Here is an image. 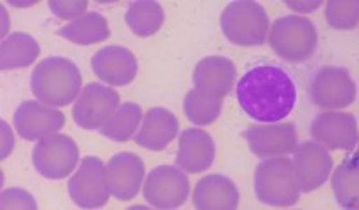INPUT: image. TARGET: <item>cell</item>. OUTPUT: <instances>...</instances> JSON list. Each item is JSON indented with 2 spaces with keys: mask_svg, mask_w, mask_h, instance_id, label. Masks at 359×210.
<instances>
[{
  "mask_svg": "<svg viewBox=\"0 0 359 210\" xmlns=\"http://www.w3.org/2000/svg\"><path fill=\"white\" fill-rule=\"evenodd\" d=\"M236 78V66L229 58H223V56L203 58L192 74V81L198 92L219 101L232 92Z\"/></svg>",
  "mask_w": 359,
  "mask_h": 210,
  "instance_id": "17",
  "label": "cell"
},
{
  "mask_svg": "<svg viewBox=\"0 0 359 210\" xmlns=\"http://www.w3.org/2000/svg\"><path fill=\"white\" fill-rule=\"evenodd\" d=\"M216 157V144L212 136L203 130L189 128L182 132L178 140L176 164L185 173L196 174L207 171Z\"/></svg>",
  "mask_w": 359,
  "mask_h": 210,
  "instance_id": "18",
  "label": "cell"
},
{
  "mask_svg": "<svg viewBox=\"0 0 359 210\" xmlns=\"http://www.w3.org/2000/svg\"><path fill=\"white\" fill-rule=\"evenodd\" d=\"M291 160L294 181L300 192H313L322 187L332 171V158L325 148L316 142H304L297 146Z\"/></svg>",
  "mask_w": 359,
  "mask_h": 210,
  "instance_id": "11",
  "label": "cell"
},
{
  "mask_svg": "<svg viewBox=\"0 0 359 210\" xmlns=\"http://www.w3.org/2000/svg\"><path fill=\"white\" fill-rule=\"evenodd\" d=\"M0 205H2V209H38L33 196L27 190L22 189H6L2 196H0Z\"/></svg>",
  "mask_w": 359,
  "mask_h": 210,
  "instance_id": "29",
  "label": "cell"
},
{
  "mask_svg": "<svg viewBox=\"0 0 359 210\" xmlns=\"http://www.w3.org/2000/svg\"><path fill=\"white\" fill-rule=\"evenodd\" d=\"M33 164L43 178L63 180L79 164L78 144L62 133H50L33 149Z\"/></svg>",
  "mask_w": 359,
  "mask_h": 210,
  "instance_id": "6",
  "label": "cell"
},
{
  "mask_svg": "<svg viewBox=\"0 0 359 210\" xmlns=\"http://www.w3.org/2000/svg\"><path fill=\"white\" fill-rule=\"evenodd\" d=\"M70 200L81 209H101L110 198L107 165L97 157H85L69 180Z\"/></svg>",
  "mask_w": 359,
  "mask_h": 210,
  "instance_id": "7",
  "label": "cell"
},
{
  "mask_svg": "<svg viewBox=\"0 0 359 210\" xmlns=\"http://www.w3.org/2000/svg\"><path fill=\"white\" fill-rule=\"evenodd\" d=\"M309 94L313 103L322 110H339L355 101V83L348 70L323 66L313 78Z\"/></svg>",
  "mask_w": 359,
  "mask_h": 210,
  "instance_id": "9",
  "label": "cell"
},
{
  "mask_svg": "<svg viewBox=\"0 0 359 210\" xmlns=\"http://www.w3.org/2000/svg\"><path fill=\"white\" fill-rule=\"evenodd\" d=\"M178 119L165 108H151L142 120V128L135 135V142L151 151H162L178 135Z\"/></svg>",
  "mask_w": 359,
  "mask_h": 210,
  "instance_id": "20",
  "label": "cell"
},
{
  "mask_svg": "<svg viewBox=\"0 0 359 210\" xmlns=\"http://www.w3.org/2000/svg\"><path fill=\"white\" fill-rule=\"evenodd\" d=\"M325 20L332 29H354L359 20V4L355 0H329L325 8Z\"/></svg>",
  "mask_w": 359,
  "mask_h": 210,
  "instance_id": "27",
  "label": "cell"
},
{
  "mask_svg": "<svg viewBox=\"0 0 359 210\" xmlns=\"http://www.w3.org/2000/svg\"><path fill=\"white\" fill-rule=\"evenodd\" d=\"M269 47L282 59L302 63L309 59L318 47V33L306 17L287 15L275 20L268 36Z\"/></svg>",
  "mask_w": 359,
  "mask_h": 210,
  "instance_id": "5",
  "label": "cell"
},
{
  "mask_svg": "<svg viewBox=\"0 0 359 210\" xmlns=\"http://www.w3.org/2000/svg\"><path fill=\"white\" fill-rule=\"evenodd\" d=\"M31 90L47 106H69L81 94V72L70 59L50 56L33 70Z\"/></svg>",
  "mask_w": 359,
  "mask_h": 210,
  "instance_id": "2",
  "label": "cell"
},
{
  "mask_svg": "<svg viewBox=\"0 0 359 210\" xmlns=\"http://www.w3.org/2000/svg\"><path fill=\"white\" fill-rule=\"evenodd\" d=\"M189 178L176 165H158L144 181V198L155 209H178L189 196Z\"/></svg>",
  "mask_w": 359,
  "mask_h": 210,
  "instance_id": "8",
  "label": "cell"
},
{
  "mask_svg": "<svg viewBox=\"0 0 359 210\" xmlns=\"http://www.w3.org/2000/svg\"><path fill=\"white\" fill-rule=\"evenodd\" d=\"M140 120H142V108L135 103H124L111 113L110 119L102 124L99 132L115 142H128L133 139Z\"/></svg>",
  "mask_w": 359,
  "mask_h": 210,
  "instance_id": "25",
  "label": "cell"
},
{
  "mask_svg": "<svg viewBox=\"0 0 359 210\" xmlns=\"http://www.w3.org/2000/svg\"><path fill=\"white\" fill-rule=\"evenodd\" d=\"M13 122L22 139L36 140L60 132L65 126V113L38 101H24L15 110Z\"/></svg>",
  "mask_w": 359,
  "mask_h": 210,
  "instance_id": "14",
  "label": "cell"
},
{
  "mask_svg": "<svg viewBox=\"0 0 359 210\" xmlns=\"http://www.w3.org/2000/svg\"><path fill=\"white\" fill-rule=\"evenodd\" d=\"M192 205L198 210H233L239 205V190L230 178L208 174L194 187Z\"/></svg>",
  "mask_w": 359,
  "mask_h": 210,
  "instance_id": "19",
  "label": "cell"
},
{
  "mask_svg": "<svg viewBox=\"0 0 359 210\" xmlns=\"http://www.w3.org/2000/svg\"><path fill=\"white\" fill-rule=\"evenodd\" d=\"M269 20L259 2H230L221 15V31L226 40L239 47H259L266 41Z\"/></svg>",
  "mask_w": 359,
  "mask_h": 210,
  "instance_id": "3",
  "label": "cell"
},
{
  "mask_svg": "<svg viewBox=\"0 0 359 210\" xmlns=\"http://www.w3.org/2000/svg\"><path fill=\"white\" fill-rule=\"evenodd\" d=\"M88 8L86 0H50L49 9L53 15H56L62 20H76V18L83 17Z\"/></svg>",
  "mask_w": 359,
  "mask_h": 210,
  "instance_id": "28",
  "label": "cell"
},
{
  "mask_svg": "<svg viewBox=\"0 0 359 210\" xmlns=\"http://www.w3.org/2000/svg\"><path fill=\"white\" fill-rule=\"evenodd\" d=\"M286 4L290 6L293 11L309 13V11H314V9H318V6H322V2H320V0H316V2H293V0H287Z\"/></svg>",
  "mask_w": 359,
  "mask_h": 210,
  "instance_id": "30",
  "label": "cell"
},
{
  "mask_svg": "<svg viewBox=\"0 0 359 210\" xmlns=\"http://www.w3.org/2000/svg\"><path fill=\"white\" fill-rule=\"evenodd\" d=\"M92 70L99 79L114 87L130 85L139 72V63L131 50L121 46L99 49L92 58Z\"/></svg>",
  "mask_w": 359,
  "mask_h": 210,
  "instance_id": "16",
  "label": "cell"
},
{
  "mask_svg": "<svg viewBox=\"0 0 359 210\" xmlns=\"http://www.w3.org/2000/svg\"><path fill=\"white\" fill-rule=\"evenodd\" d=\"M57 34L72 43H78V46H94L110 36V27L101 13L92 11L85 13L83 17L76 18L65 27L57 29Z\"/></svg>",
  "mask_w": 359,
  "mask_h": 210,
  "instance_id": "22",
  "label": "cell"
},
{
  "mask_svg": "<svg viewBox=\"0 0 359 210\" xmlns=\"http://www.w3.org/2000/svg\"><path fill=\"white\" fill-rule=\"evenodd\" d=\"M255 196L261 203L269 206L297 205L300 200L297 181H294L291 160L286 157L264 158L255 169Z\"/></svg>",
  "mask_w": 359,
  "mask_h": 210,
  "instance_id": "4",
  "label": "cell"
},
{
  "mask_svg": "<svg viewBox=\"0 0 359 210\" xmlns=\"http://www.w3.org/2000/svg\"><path fill=\"white\" fill-rule=\"evenodd\" d=\"M163 18H165V15H163V9L158 2L137 0V2L130 4L124 20H126L128 27L133 31V34L147 38L158 33L163 24Z\"/></svg>",
  "mask_w": 359,
  "mask_h": 210,
  "instance_id": "24",
  "label": "cell"
},
{
  "mask_svg": "<svg viewBox=\"0 0 359 210\" xmlns=\"http://www.w3.org/2000/svg\"><path fill=\"white\" fill-rule=\"evenodd\" d=\"M117 92L101 83H90L78 95L72 108V117L79 128L99 130L118 108Z\"/></svg>",
  "mask_w": 359,
  "mask_h": 210,
  "instance_id": "10",
  "label": "cell"
},
{
  "mask_svg": "<svg viewBox=\"0 0 359 210\" xmlns=\"http://www.w3.org/2000/svg\"><path fill=\"white\" fill-rule=\"evenodd\" d=\"M359 157L358 153H351L345 160L338 165L332 174V190L336 202L343 209H358L359 198V174H358Z\"/></svg>",
  "mask_w": 359,
  "mask_h": 210,
  "instance_id": "23",
  "label": "cell"
},
{
  "mask_svg": "<svg viewBox=\"0 0 359 210\" xmlns=\"http://www.w3.org/2000/svg\"><path fill=\"white\" fill-rule=\"evenodd\" d=\"M253 155L259 158L284 157L297 149V128L294 124H255L243 132Z\"/></svg>",
  "mask_w": 359,
  "mask_h": 210,
  "instance_id": "12",
  "label": "cell"
},
{
  "mask_svg": "<svg viewBox=\"0 0 359 210\" xmlns=\"http://www.w3.org/2000/svg\"><path fill=\"white\" fill-rule=\"evenodd\" d=\"M40 56V43L27 33H13L0 46V69L13 70L33 65Z\"/></svg>",
  "mask_w": 359,
  "mask_h": 210,
  "instance_id": "21",
  "label": "cell"
},
{
  "mask_svg": "<svg viewBox=\"0 0 359 210\" xmlns=\"http://www.w3.org/2000/svg\"><path fill=\"white\" fill-rule=\"evenodd\" d=\"M144 173H146V165H144V160L139 155L130 151L117 153L107 164L110 192L121 202H128V200L135 198L140 190Z\"/></svg>",
  "mask_w": 359,
  "mask_h": 210,
  "instance_id": "15",
  "label": "cell"
},
{
  "mask_svg": "<svg viewBox=\"0 0 359 210\" xmlns=\"http://www.w3.org/2000/svg\"><path fill=\"white\" fill-rule=\"evenodd\" d=\"M184 111L191 122L198 126H208L221 115V101L207 97L194 88L185 95Z\"/></svg>",
  "mask_w": 359,
  "mask_h": 210,
  "instance_id": "26",
  "label": "cell"
},
{
  "mask_svg": "<svg viewBox=\"0 0 359 210\" xmlns=\"http://www.w3.org/2000/svg\"><path fill=\"white\" fill-rule=\"evenodd\" d=\"M237 103L246 115L262 124L284 120L297 103V85L286 70L262 63L237 81Z\"/></svg>",
  "mask_w": 359,
  "mask_h": 210,
  "instance_id": "1",
  "label": "cell"
},
{
  "mask_svg": "<svg viewBox=\"0 0 359 210\" xmlns=\"http://www.w3.org/2000/svg\"><path fill=\"white\" fill-rule=\"evenodd\" d=\"M311 135L325 149L352 151L358 144V122L355 117L343 111H325L314 117Z\"/></svg>",
  "mask_w": 359,
  "mask_h": 210,
  "instance_id": "13",
  "label": "cell"
}]
</instances>
